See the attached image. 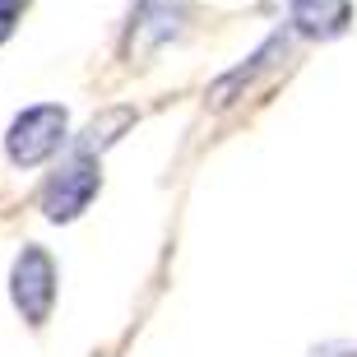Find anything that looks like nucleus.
I'll use <instances>...</instances> for the list:
<instances>
[{
  "label": "nucleus",
  "instance_id": "nucleus-1",
  "mask_svg": "<svg viewBox=\"0 0 357 357\" xmlns=\"http://www.w3.org/2000/svg\"><path fill=\"white\" fill-rule=\"evenodd\" d=\"M10 297L19 306V316L42 330L52 320V306H56V260L42 251L38 241H28L24 251L14 255V269H10Z\"/></svg>",
  "mask_w": 357,
  "mask_h": 357
},
{
  "label": "nucleus",
  "instance_id": "nucleus-2",
  "mask_svg": "<svg viewBox=\"0 0 357 357\" xmlns=\"http://www.w3.org/2000/svg\"><path fill=\"white\" fill-rule=\"evenodd\" d=\"M66 107L56 102H38V107H24L14 116L10 135H5V153H10L14 167H38L66 144Z\"/></svg>",
  "mask_w": 357,
  "mask_h": 357
},
{
  "label": "nucleus",
  "instance_id": "nucleus-3",
  "mask_svg": "<svg viewBox=\"0 0 357 357\" xmlns=\"http://www.w3.org/2000/svg\"><path fill=\"white\" fill-rule=\"evenodd\" d=\"M98 185H102L98 158H89V153H70V158L52 172L47 190H42V213H47L52 223H70V218H79V213L93 204Z\"/></svg>",
  "mask_w": 357,
  "mask_h": 357
},
{
  "label": "nucleus",
  "instance_id": "nucleus-4",
  "mask_svg": "<svg viewBox=\"0 0 357 357\" xmlns=\"http://www.w3.org/2000/svg\"><path fill=\"white\" fill-rule=\"evenodd\" d=\"M353 24V0H292V28L302 38H339Z\"/></svg>",
  "mask_w": 357,
  "mask_h": 357
},
{
  "label": "nucleus",
  "instance_id": "nucleus-5",
  "mask_svg": "<svg viewBox=\"0 0 357 357\" xmlns=\"http://www.w3.org/2000/svg\"><path fill=\"white\" fill-rule=\"evenodd\" d=\"M130 121H135V107H107L102 116L89 121V130L75 139V149H70V153H89V158H98L107 144H116L121 130H126Z\"/></svg>",
  "mask_w": 357,
  "mask_h": 357
},
{
  "label": "nucleus",
  "instance_id": "nucleus-6",
  "mask_svg": "<svg viewBox=\"0 0 357 357\" xmlns=\"http://www.w3.org/2000/svg\"><path fill=\"white\" fill-rule=\"evenodd\" d=\"M28 0H0V42L14 33V24H19V14H24Z\"/></svg>",
  "mask_w": 357,
  "mask_h": 357
},
{
  "label": "nucleus",
  "instance_id": "nucleus-7",
  "mask_svg": "<svg viewBox=\"0 0 357 357\" xmlns=\"http://www.w3.org/2000/svg\"><path fill=\"white\" fill-rule=\"evenodd\" d=\"M269 5H278V0H269Z\"/></svg>",
  "mask_w": 357,
  "mask_h": 357
}]
</instances>
